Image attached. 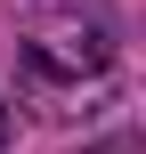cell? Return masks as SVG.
<instances>
[{
    "label": "cell",
    "mask_w": 146,
    "mask_h": 154,
    "mask_svg": "<svg viewBox=\"0 0 146 154\" xmlns=\"http://www.w3.org/2000/svg\"><path fill=\"white\" fill-rule=\"evenodd\" d=\"M16 41L41 81H98L114 65V8L106 0H16Z\"/></svg>",
    "instance_id": "obj_1"
},
{
    "label": "cell",
    "mask_w": 146,
    "mask_h": 154,
    "mask_svg": "<svg viewBox=\"0 0 146 154\" xmlns=\"http://www.w3.org/2000/svg\"><path fill=\"white\" fill-rule=\"evenodd\" d=\"M89 154H138V146H89Z\"/></svg>",
    "instance_id": "obj_2"
},
{
    "label": "cell",
    "mask_w": 146,
    "mask_h": 154,
    "mask_svg": "<svg viewBox=\"0 0 146 154\" xmlns=\"http://www.w3.org/2000/svg\"><path fill=\"white\" fill-rule=\"evenodd\" d=\"M0 146H8V106H0Z\"/></svg>",
    "instance_id": "obj_3"
}]
</instances>
